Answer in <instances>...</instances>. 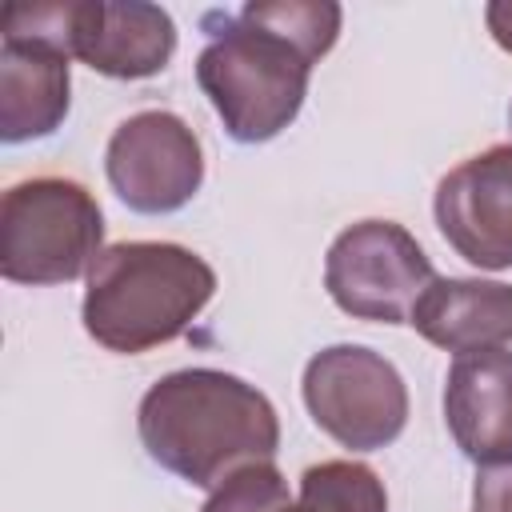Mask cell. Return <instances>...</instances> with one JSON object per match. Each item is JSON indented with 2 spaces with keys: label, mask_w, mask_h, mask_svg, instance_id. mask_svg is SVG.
<instances>
[{
  "label": "cell",
  "mask_w": 512,
  "mask_h": 512,
  "mask_svg": "<svg viewBox=\"0 0 512 512\" xmlns=\"http://www.w3.org/2000/svg\"><path fill=\"white\" fill-rule=\"evenodd\" d=\"M136 428L144 452L196 488H220L280 448L272 400L220 368H180L156 380L140 400Z\"/></svg>",
  "instance_id": "6da1fadb"
},
{
  "label": "cell",
  "mask_w": 512,
  "mask_h": 512,
  "mask_svg": "<svg viewBox=\"0 0 512 512\" xmlns=\"http://www.w3.org/2000/svg\"><path fill=\"white\" fill-rule=\"evenodd\" d=\"M216 292V272L184 244L124 240L96 256L84 288L88 336L120 356L160 348L188 332Z\"/></svg>",
  "instance_id": "7a4b0ae2"
},
{
  "label": "cell",
  "mask_w": 512,
  "mask_h": 512,
  "mask_svg": "<svg viewBox=\"0 0 512 512\" xmlns=\"http://www.w3.org/2000/svg\"><path fill=\"white\" fill-rule=\"evenodd\" d=\"M308 76L312 60L296 44L244 16H220L196 56V84L240 144L280 136L300 116Z\"/></svg>",
  "instance_id": "3957f363"
},
{
  "label": "cell",
  "mask_w": 512,
  "mask_h": 512,
  "mask_svg": "<svg viewBox=\"0 0 512 512\" xmlns=\"http://www.w3.org/2000/svg\"><path fill=\"white\" fill-rule=\"evenodd\" d=\"M104 212L68 176H32L0 200V272L12 284H68L96 264Z\"/></svg>",
  "instance_id": "277c9868"
},
{
  "label": "cell",
  "mask_w": 512,
  "mask_h": 512,
  "mask_svg": "<svg viewBox=\"0 0 512 512\" xmlns=\"http://www.w3.org/2000/svg\"><path fill=\"white\" fill-rule=\"evenodd\" d=\"M304 404L316 428L352 452L388 448L408 424V388L396 364L364 344L320 348L304 364Z\"/></svg>",
  "instance_id": "5b68a950"
},
{
  "label": "cell",
  "mask_w": 512,
  "mask_h": 512,
  "mask_svg": "<svg viewBox=\"0 0 512 512\" xmlns=\"http://www.w3.org/2000/svg\"><path fill=\"white\" fill-rule=\"evenodd\" d=\"M432 280L436 272L424 248L392 220L344 228L324 256V288L336 308L372 324H408Z\"/></svg>",
  "instance_id": "8992f818"
},
{
  "label": "cell",
  "mask_w": 512,
  "mask_h": 512,
  "mask_svg": "<svg viewBox=\"0 0 512 512\" xmlns=\"http://www.w3.org/2000/svg\"><path fill=\"white\" fill-rule=\"evenodd\" d=\"M104 172L112 192L144 216H164L184 208L204 184L200 136L164 108H144L128 116L104 152Z\"/></svg>",
  "instance_id": "52a82bcc"
},
{
  "label": "cell",
  "mask_w": 512,
  "mask_h": 512,
  "mask_svg": "<svg viewBox=\"0 0 512 512\" xmlns=\"http://www.w3.org/2000/svg\"><path fill=\"white\" fill-rule=\"evenodd\" d=\"M436 228L476 268H512V144L460 160L436 184Z\"/></svg>",
  "instance_id": "ba28073f"
},
{
  "label": "cell",
  "mask_w": 512,
  "mask_h": 512,
  "mask_svg": "<svg viewBox=\"0 0 512 512\" xmlns=\"http://www.w3.org/2000/svg\"><path fill=\"white\" fill-rule=\"evenodd\" d=\"M176 52V24L160 4L128 0H72L68 56L112 80H144L168 68Z\"/></svg>",
  "instance_id": "9c48e42d"
},
{
  "label": "cell",
  "mask_w": 512,
  "mask_h": 512,
  "mask_svg": "<svg viewBox=\"0 0 512 512\" xmlns=\"http://www.w3.org/2000/svg\"><path fill=\"white\" fill-rule=\"evenodd\" d=\"M444 420L456 448L480 468L512 460V352H468L448 368Z\"/></svg>",
  "instance_id": "30bf717a"
},
{
  "label": "cell",
  "mask_w": 512,
  "mask_h": 512,
  "mask_svg": "<svg viewBox=\"0 0 512 512\" xmlns=\"http://www.w3.org/2000/svg\"><path fill=\"white\" fill-rule=\"evenodd\" d=\"M68 52L32 36L0 40V140L52 136L68 116Z\"/></svg>",
  "instance_id": "8fae6325"
},
{
  "label": "cell",
  "mask_w": 512,
  "mask_h": 512,
  "mask_svg": "<svg viewBox=\"0 0 512 512\" xmlns=\"http://www.w3.org/2000/svg\"><path fill=\"white\" fill-rule=\"evenodd\" d=\"M428 344L468 356L512 344V284L436 276L408 320Z\"/></svg>",
  "instance_id": "7c38bea8"
},
{
  "label": "cell",
  "mask_w": 512,
  "mask_h": 512,
  "mask_svg": "<svg viewBox=\"0 0 512 512\" xmlns=\"http://www.w3.org/2000/svg\"><path fill=\"white\" fill-rule=\"evenodd\" d=\"M300 504L312 512H388V492L368 464L324 460L304 468Z\"/></svg>",
  "instance_id": "4fadbf2b"
},
{
  "label": "cell",
  "mask_w": 512,
  "mask_h": 512,
  "mask_svg": "<svg viewBox=\"0 0 512 512\" xmlns=\"http://www.w3.org/2000/svg\"><path fill=\"white\" fill-rule=\"evenodd\" d=\"M240 16L284 36L312 64L340 36V4H332V0H252V4H244Z\"/></svg>",
  "instance_id": "5bb4252c"
},
{
  "label": "cell",
  "mask_w": 512,
  "mask_h": 512,
  "mask_svg": "<svg viewBox=\"0 0 512 512\" xmlns=\"http://www.w3.org/2000/svg\"><path fill=\"white\" fill-rule=\"evenodd\" d=\"M288 504H292L288 480L272 460H260V464H244L220 488H212L200 512H280Z\"/></svg>",
  "instance_id": "9a60e30c"
},
{
  "label": "cell",
  "mask_w": 512,
  "mask_h": 512,
  "mask_svg": "<svg viewBox=\"0 0 512 512\" xmlns=\"http://www.w3.org/2000/svg\"><path fill=\"white\" fill-rule=\"evenodd\" d=\"M472 512H512V460L476 472Z\"/></svg>",
  "instance_id": "2e32d148"
},
{
  "label": "cell",
  "mask_w": 512,
  "mask_h": 512,
  "mask_svg": "<svg viewBox=\"0 0 512 512\" xmlns=\"http://www.w3.org/2000/svg\"><path fill=\"white\" fill-rule=\"evenodd\" d=\"M484 20H488L492 40H496L504 52H512V0H492V4L484 8Z\"/></svg>",
  "instance_id": "e0dca14e"
},
{
  "label": "cell",
  "mask_w": 512,
  "mask_h": 512,
  "mask_svg": "<svg viewBox=\"0 0 512 512\" xmlns=\"http://www.w3.org/2000/svg\"><path fill=\"white\" fill-rule=\"evenodd\" d=\"M280 512H312V508H304V504H288V508H280Z\"/></svg>",
  "instance_id": "ac0fdd59"
}]
</instances>
